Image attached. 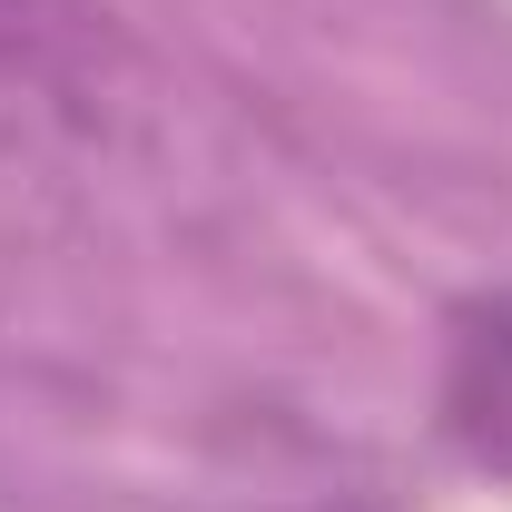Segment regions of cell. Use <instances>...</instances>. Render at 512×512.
<instances>
[{
  "instance_id": "cell-1",
  "label": "cell",
  "mask_w": 512,
  "mask_h": 512,
  "mask_svg": "<svg viewBox=\"0 0 512 512\" xmlns=\"http://www.w3.org/2000/svg\"><path fill=\"white\" fill-rule=\"evenodd\" d=\"M434 424H444V444L473 473L512 483V286L453 306L444 375H434Z\"/></svg>"
}]
</instances>
